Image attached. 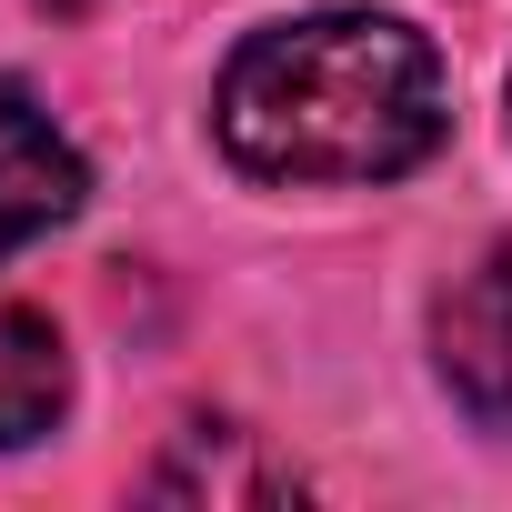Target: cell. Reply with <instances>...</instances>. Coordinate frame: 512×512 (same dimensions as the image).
<instances>
[{
    "instance_id": "cell-3",
    "label": "cell",
    "mask_w": 512,
    "mask_h": 512,
    "mask_svg": "<svg viewBox=\"0 0 512 512\" xmlns=\"http://www.w3.org/2000/svg\"><path fill=\"white\" fill-rule=\"evenodd\" d=\"M81 191H91L81 151L51 131V111H41L31 91L0 81V262H11L21 241L61 231V221L81 211Z\"/></svg>"
},
{
    "instance_id": "cell-1",
    "label": "cell",
    "mask_w": 512,
    "mask_h": 512,
    "mask_svg": "<svg viewBox=\"0 0 512 512\" xmlns=\"http://www.w3.org/2000/svg\"><path fill=\"white\" fill-rule=\"evenodd\" d=\"M211 121L251 181H392L452 131V81L412 21L312 11L231 51Z\"/></svg>"
},
{
    "instance_id": "cell-2",
    "label": "cell",
    "mask_w": 512,
    "mask_h": 512,
    "mask_svg": "<svg viewBox=\"0 0 512 512\" xmlns=\"http://www.w3.org/2000/svg\"><path fill=\"white\" fill-rule=\"evenodd\" d=\"M432 342H442V382L462 392V412L512 432V241L482 251V262L442 292Z\"/></svg>"
},
{
    "instance_id": "cell-4",
    "label": "cell",
    "mask_w": 512,
    "mask_h": 512,
    "mask_svg": "<svg viewBox=\"0 0 512 512\" xmlns=\"http://www.w3.org/2000/svg\"><path fill=\"white\" fill-rule=\"evenodd\" d=\"M61 412H71V352H61V332L31 302L0 292V452L41 442Z\"/></svg>"
}]
</instances>
